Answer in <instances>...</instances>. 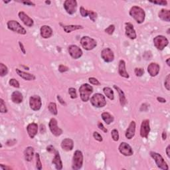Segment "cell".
<instances>
[{
	"instance_id": "obj_1",
	"label": "cell",
	"mask_w": 170,
	"mask_h": 170,
	"mask_svg": "<svg viewBox=\"0 0 170 170\" xmlns=\"http://www.w3.org/2000/svg\"><path fill=\"white\" fill-rule=\"evenodd\" d=\"M130 16L136 20L138 23H142L146 17V13L142 8L138 6H133L130 10Z\"/></svg>"
},
{
	"instance_id": "obj_2",
	"label": "cell",
	"mask_w": 170,
	"mask_h": 170,
	"mask_svg": "<svg viewBox=\"0 0 170 170\" xmlns=\"http://www.w3.org/2000/svg\"><path fill=\"white\" fill-rule=\"evenodd\" d=\"M92 92H93V88L88 84H83L79 88V93H80L81 98L82 101L85 102V103L88 101V100L90 99V95Z\"/></svg>"
},
{
	"instance_id": "obj_3",
	"label": "cell",
	"mask_w": 170,
	"mask_h": 170,
	"mask_svg": "<svg viewBox=\"0 0 170 170\" xmlns=\"http://www.w3.org/2000/svg\"><path fill=\"white\" fill-rule=\"evenodd\" d=\"M150 156L153 159L155 160L156 164L157 165V166L159 167L160 169L163 170H168L169 167L167 165V163L165 162L164 158H162V156L160 155V153L155 151H150Z\"/></svg>"
},
{
	"instance_id": "obj_4",
	"label": "cell",
	"mask_w": 170,
	"mask_h": 170,
	"mask_svg": "<svg viewBox=\"0 0 170 170\" xmlns=\"http://www.w3.org/2000/svg\"><path fill=\"white\" fill-rule=\"evenodd\" d=\"M83 164V155L82 151L76 150L74 153L72 158V168L74 170L81 169Z\"/></svg>"
},
{
	"instance_id": "obj_5",
	"label": "cell",
	"mask_w": 170,
	"mask_h": 170,
	"mask_svg": "<svg viewBox=\"0 0 170 170\" xmlns=\"http://www.w3.org/2000/svg\"><path fill=\"white\" fill-rule=\"evenodd\" d=\"M90 103L92 105L96 108H103L106 104L105 97L102 94H94L90 98Z\"/></svg>"
},
{
	"instance_id": "obj_6",
	"label": "cell",
	"mask_w": 170,
	"mask_h": 170,
	"mask_svg": "<svg viewBox=\"0 0 170 170\" xmlns=\"http://www.w3.org/2000/svg\"><path fill=\"white\" fill-rule=\"evenodd\" d=\"M81 44L85 50L90 51L96 47V41L94 39L90 38L88 36H84L81 39Z\"/></svg>"
},
{
	"instance_id": "obj_7",
	"label": "cell",
	"mask_w": 170,
	"mask_h": 170,
	"mask_svg": "<svg viewBox=\"0 0 170 170\" xmlns=\"http://www.w3.org/2000/svg\"><path fill=\"white\" fill-rule=\"evenodd\" d=\"M7 25H8V28L10 30L14 31L15 33L21 34V35H25L27 33L25 29L15 20H10L8 22Z\"/></svg>"
},
{
	"instance_id": "obj_8",
	"label": "cell",
	"mask_w": 170,
	"mask_h": 170,
	"mask_svg": "<svg viewBox=\"0 0 170 170\" xmlns=\"http://www.w3.org/2000/svg\"><path fill=\"white\" fill-rule=\"evenodd\" d=\"M153 44L157 49L162 51L169 44V41L163 35H158L153 39Z\"/></svg>"
},
{
	"instance_id": "obj_9",
	"label": "cell",
	"mask_w": 170,
	"mask_h": 170,
	"mask_svg": "<svg viewBox=\"0 0 170 170\" xmlns=\"http://www.w3.org/2000/svg\"><path fill=\"white\" fill-rule=\"evenodd\" d=\"M29 106L34 111L39 110L41 108L42 102L41 97L38 95H33L29 98Z\"/></svg>"
},
{
	"instance_id": "obj_10",
	"label": "cell",
	"mask_w": 170,
	"mask_h": 170,
	"mask_svg": "<svg viewBox=\"0 0 170 170\" xmlns=\"http://www.w3.org/2000/svg\"><path fill=\"white\" fill-rule=\"evenodd\" d=\"M64 8L65 11L70 15L74 14L76 11L77 2L75 0H66L64 2Z\"/></svg>"
},
{
	"instance_id": "obj_11",
	"label": "cell",
	"mask_w": 170,
	"mask_h": 170,
	"mask_svg": "<svg viewBox=\"0 0 170 170\" xmlns=\"http://www.w3.org/2000/svg\"><path fill=\"white\" fill-rule=\"evenodd\" d=\"M49 129L52 134L55 136H59L63 134V130L60 128H59L57 125V121L55 118H51L49 124Z\"/></svg>"
},
{
	"instance_id": "obj_12",
	"label": "cell",
	"mask_w": 170,
	"mask_h": 170,
	"mask_svg": "<svg viewBox=\"0 0 170 170\" xmlns=\"http://www.w3.org/2000/svg\"><path fill=\"white\" fill-rule=\"evenodd\" d=\"M68 51L72 58L74 59H79L83 55V51L78 46L74 45H70V46L68 47Z\"/></svg>"
},
{
	"instance_id": "obj_13",
	"label": "cell",
	"mask_w": 170,
	"mask_h": 170,
	"mask_svg": "<svg viewBox=\"0 0 170 170\" xmlns=\"http://www.w3.org/2000/svg\"><path fill=\"white\" fill-rule=\"evenodd\" d=\"M118 149L122 155L125 156H131L133 155L134 151L132 150V147L126 142H122L120 144Z\"/></svg>"
},
{
	"instance_id": "obj_14",
	"label": "cell",
	"mask_w": 170,
	"mask_h": 170,
	"mask_svg": "<svg viewBox=\"0 0 170 170\" xmlns=\"http://www.w3.org/2000/svg\"><path fill=\"white\" fill-rule=\"evenodd\" d=\"M101 57L106 63H110L114 59V55L110 48H106L101 52Z\"/></svg>"
},
{
	"instance_id": "obj_15",
	"label": "cell",
	"mask_w": 170,
	"mask_h": 170,
	"mask_svg": "<svg viewBox=\"0 0 170 170\" xmlns=\"http://www.w3.org/2000/svg\"><path fill=\"white\" fill-rule=\"evenodd\" d=\"M150 132V126H149V120H143L140 128V136L142 138H148L149 133Z\"/></svg>"
},
{
	"instance_id": "obj_16",
	"label": "cell",
	"mask_w": 170,
	"mask_h": 170,
	"mask_svg": "<svg viewBox=\"0 0 170 170\" xmlns=\"http://www.w3.org/2000/svg\"><path fill=\"white\" fill-rule=\"evenodd\" d=\"M125 29H126V35L130 39H135L136 38V33L134 28V25L130 23H125Z\"/></svg>"
},
{
	"instance_id": "obj_17",
	"label": "cell",
	"mask_w": 170,
	"mask_h": 170,
	"mask_svg": "<svg viewBox=\"0 0 170 170\" xmlns=\"http://www.w3.org/2000/svg\"><path fill=\"white\" fill-rule=\"evenodd\" d=\"M18 15H19V19L21 20L23 23L26 26L31 28V27H32L33 25V20L31 19L30 17L28 16L25 13L23 12V11H20Z\"/></svg>"
},
{
	"instance_id": "obj_18",
	"label": "cell",
	"mask_w": 170,
	"mask_h": 170,
	"mask_svg": "<svg viewBox=\"0 0 170 170\" xmlns=\"http://www.w3.org/2000/svg\"><path fill=\"white\" fill-rule=\"evenodd\" d=\"M160 67L158 63H151L148 65V71L151 76H156L159 73Z\"/></svg>"
},
{
	"instance_id": "obj_19",
	"label": "cell",
	"mask_w": 170,
	"mask_h": 170,
	"mask_svg": "<svg viewBox=\"0 0 170 170\" xmlns=\"http://www.w3.org/2000/svg\"><path fill=\"white\" fill-rule=\"evenodd\" d=\"M136 132V122L134 121H132L130 122V125H129L128 128H127L126 131L125 136L126 138L128 140H131L132 138L134 136Z\"/></svg>"
},
{
	"instance_id": "obj_20",
	"label": "cell",
	"mask_w": 170,
	"mask_h": 170,
	"mask_svg": "<svg viewBox=\"0 0 170 170\" xmlns=\"http://www.w3.org/2000/svg\"><path fill=\"white\" fill-rule=\"evenodd\" d=\"M27 130H28V133L31 139L34 138V137L37 135L38 132V126L36 123H31L27 127Z\"/></svg>"
},
{
	"instance_id": "obj_21",
	"label": "cell",
	"mask_w": 170,
	"mask_h": 170,
	"mask_svg": "<svg viewBox=\"0 0 170 170\" xmlns=\"http://www.w3.org/2000/svg\"><path fill=\"white\" fill-rule=\"evenodd\" d=\"M40 33L41 37L44 39L50 38L53 35V30L48 25H43L40 29Z\"/></svg>"
},
{
	"instance_id": "obj_22",
	"label": "cell",
	"mask_w": 170,
	"mask_h": 170,
	"mask_svg": "<svg viewBox=\"0 0 170 170\" xmlns=\"http://www.w3.org/2000/svg\"><path fill=\"white\" fill-rule=\"evenodd\" d=\"M61 148L65 151H71L74 148V142L70 138H66L61 142Z\"/></svg>"
},
{
	"instance_id": "obj_23",
	"label": "cell",
	"mask_w": 170,
	"mask_h": 170,
	"mask_svg": "<svg viewBox=\"0 0 170 170\" xmlns=\"http://www.w3.org/2000/svg\"><path fill=\"white\" fill-rule=\"evenodd\" d=\"M118 73L120 75L126 78H129V74L126 69V63L124 60H120L118 65Z\"/></svg>"
},
{
	"instance_id": "obj_24",
	"label": "cell",
	"mask_w": 170,
	"mask_h": 170,
	"mask_svg": "<svg viewBox=\"0 0 170 170\" xmlns=\"http://www.w3.org/2000/svg\"><path fill=\"white\" fill-rule=\"evenodd\" d=\"M15 71H16L18 75H19L20 77H21L23 79H24V80L25 81H33L35 79V76L32 74L23 72L18 69H15Z\"/></svg>"
},
{
	"instance_id": "obj_25",
	"label": "cell",
	"mask_w": 170,
	"mask_h": 170,
	"mask_svg": "<svg viewBox=\"0 0 170 170\" xmlns=\"http://www.w3.org/2000/svg\"><path fill=\"white\" fill-rule=\"evenodd\" d=\"M52 163L55 165V167L56 169L60 170L63 169V163H62V161H61L59 151H56L55 152V157H54V158L53 159Z\"/></svg>"
},
{
	"instance_id": "obj_26",
	"label": "cell",
	"mask_w": 170,
	"mask_h": 170,
	"mask_svg": "<svg viewBox=\"0 0 170 170\" xmlns=\"http://www.w3.org/2000/svg\"><path fill=\"white\" fill-rule=\"evenodd\" d=\"M158 16L163 21L169 22L170 21V11L169 10L162 9L158 13Z\"/></svg>"
},
{
	"instance_id": "obj_27",
	"label": "cell",
	"mask_w": 170,
	"mask_h": 170,
	"mask_svg": "<svg viewBox=\"0 0 170 170\" xmlns=\"http://www.w3.org/2000/svg\"><path fill=\"white\" fill-rule=\"evenodd\" d=\"M23 95L21 92L19 91H15L13 92L12 94H11V100H12L13 103L15 104H20L23 102Z\"/></svg>"
},
{
	"instance_id": "obj_28",
	"label": "cell",
	"mask_w": 170,
	"mask_h": 170,
	"mask_svg": "<svg viewBox=\"0 0 170 170\" xmlns=\"http://www.w3.org/2000/svg\"><path fill=\"white\" fill-rule=\"evenodd\" d=\"M24 156L25 160L28 162L32 161L34 156V149L32 147H28L24 151Z\"/></svg>"
},
{
	"instance_id": "obj_29",
	"label": "cell",
	"mask_w": 170,
	"mask_h": 170,
	"mask_svg": "<svg viewBox=\"0 0 170 170\" xmlns=\"http://www.w3.org/2000/svg\"><path fill=\"white\" fill-rule=\"evenodd\" d=\"M114 88L116 90H117V92H118L119 94V97H120V104L122 106H124L125 104H126V98L125 96V94H124V92L120 88L118 87H116V85H114Z\"/></svg>"
},
{
	"instance_id": "obj_30",
	"label": "cell",
	"mask_w": 170,
	"mask_h": 170,
	"mask_svg": "<svg viewBox=\"0 0 170 170\" xmlns=\"http://www.w3.org/2000/svg\"><path fill=\"white\" fill-rule=\"evenodd\" d=\"M102 118L106 124H110L114 121V117L108 112H103L102 114Z\"/></svg>"
},
{
	"instance_id": "obj_31",
	"label": "cell",
	"mask_w": 170,
	"mask_h": 170,
	"mask_svg": "<svg viewBox=\"0 0 170 170\" xmlns=\"http://www.w3.org/2000/svg\"><path fill=\"white\" fill-rule=\"evenodd\" d=\"M63 29H64V31L67 33H71V32H72V31H73L78 30V29H83V26H81V25H63Z\"/></svg>"
},
{
	"instance_id": "obj_32",
	"label": "cell",
	"mask_w": 170,
	"mask_h": 170,
	"mask_svg": "<svg viewBox=\"0 0 170 170\" xmlns=\"http://www.w3.org/2000/svg\"><path fill=\"white\" fill-rule=\"evenodd\" d=\"M103 92L105 94L106 97L111 100H113L114 99V92L110 87H104L103 88Z\"/></svg>"
},
{
	"instance_id": "obj_33",
	"label": "cell",
	"mask_w": 170,
	"mask_h": 170,
	"mask_svg": "<svg viewBox=\"0 0 170 170\" xmlns=\"http://www.w3.org/2000/svg\"><path fill=\"white\" fill-rule=\"evenodd\" d=\"M48 108H49V110L50 111V112H51L52 114H53V115L57 114V113H58L57 107H56V104L55 103H50L49 104Z\"/></svg>"
},
{
	"instance_id": "obj_34",
	"label": "cell",
	"mask_w": 170,
	"mask_h": 170,
	"mask_svg": "<svg viewBox=\"0 0 170 170\" xmlns=\"http://www.w3.org/2000/svg\"><path fill=\"white\" fill-rule=\"evenodd\" d=\"M8 69L3 63H0V76H4L8 74Z\"/></svg>"
},
{
	"instance_id": "obj_35",
	"label": "cell",
	"mask_w": 170,
	"mask_h": 170,
	"mask_svg": "<svg viewBox=\"0 0 170 170\" xmlns=\"http://www.w3.org/2000/svg\"><path fill=\"white\" fill-rule=\"evenodd\" d=\"M35 158H36V167L37 169H42V164L41 162L39 153H35Z\"/></svg>"
},
{
	"instance_id": "obj_36",
	"label": "cell",
	"mask_w": 170,
	"mask_h": 170,
	"mask_svg": "<svg viewBox=\"0 0 170 170\" xmlns=\"http://www.w3.org/2000/svg\"><path fill=\"white\" fill-rule=\"evenodd\" d=\"M0 112L1 113L8 112V109H7L6 105L5 103H4L3 100L2 98L0 99Z\"/></svg>"
},
{
	"instance_id": "obj_37",
	"label": "cell",
	"mask_w": 170,
	"mask_h": 170,
	"mask_svg": "<svg viewBox=\"0 0 170 170\" xmlns=\"http://www.w3.org/2000/svg\"><path fill=\"white\" fill-rule=\"evenodd\" d=\"M111 136H112V139L114 140V141L117 142L119 140V134L118 131L116 129H114L112 132H111Z\"/></svg>"
},
{
	"instance_id": "obj_38",
	"label": "cell",
	"mask_w": 170,
	"mask_h": 170,
	"mask_svg": "<svg viewBox=\"0 0 170 170\" xmlns=\"http://www.w3.org/2000/svg\"><path fill=\"white\" fill-rule=\"evenodd\" d=\"M9 84L11 86H12V87H15V88H19L20 85H19V83L18 82V81L16 80V79L15 78H11L10 80V82H9Z\"/></svg>"
},
{
	"instance_id": "obj_39",
	"label": "cell",
	"mask_w": 170,
	"mask_h": 170,
	"mask_svg": "<svg viewBox=\"0 0 170 170\" xmlns=\"http://www.w3.org/2000/svg\"><path fill=\"white\" fill-rule=\"evenodd\" d=\"M69 94L71 96L72 99H74L77 98V94L76 92V89L74 88H70L69 89Z\"/></svg>"
},
{
	"instance_id": "obj_40",
	"label": "cell",
	"mask_w": 170,
	"mask_h": 170,
	"mask_svg": "<svg viewBox=\"0 0 170 170\" xmlns=\"http://www.w3.org/2000/svg\"><path fill=\"white\" fill-rule=\"evenodd\" d=\"M115 30V26L114 25H110V26H108L107 28L105 29V32L106 33H108V35H112L113 33Z\"/></svg>"
},
{
	"instance_id": "obj_41",
	"label": "cell",
	"mask_w": 170,
	"mask_h": 170,
	"mask_svg": "<svg viewBox=\"0 0 170 170\" xmlns=\"http://www.w3.org/2000/svg\"><path fill=\"white\" fill-rule=\"evenodd\" d=\"M134 72L137 76H142L144 74V70L142 68H136Z\"/></svg>"
},
{
	"instance_id": "obj_42",
	"label": "cell",
	"mask_w": 170,
	"mask_h": 170,
	"mask_svg": "<svg viewBox=\"0 0 170 170\" xmlns=\"http://www.w3.org/2000/svg\"><path fill=\"white\" fill-rule=\"evenodd\" d=\"M80 13H81V15H82L83 17H86L88 16V14H89V11L85 10L83 7H81Z\"/></svg>"
},
{
	"instance_id": "obj_43",
	"label": "cell",
	"mask_w": 170,
	"mask_h": 170,
	"mask_svg": "<svg viewBox=\"0 0 170 170\" xmlns=\"http://www.w3.org/2000/svg\"><path fill=\"white\" fill-rule=\"evenodd\" d=\"M88 81H89V82L90 83V84H92V85L96 86L100 85V83L99 81L97 80L96 78H94V77H90V78H88Z\"/></svg>"
},
{
	"instance_id": "obj_44",
	"label": "cell",
	"mask_w": 170,
	"mask_h": 170,
	"mask_svg": "<svg viewBox=\"0 0 170 170\" xmlns=\"http://www.w3.org/2000/svg\"><path fill=\"white\" fill-rule=\"evenodd\" d=\"M164 86L165 88L167 90H170V83H169V74H167L166 78L165 79V82H164Z\"/></svg>"
},
{
	"instance_id": "obj_45",
	"label": "cell",
	"mask_w": 170,
	"mask_h": 170,
	"mask_svg": "<svg viewBox=\"0 0 170 170\" xmlns=\"http://www.w3.org/2000/svg\"><path fill=\"white\" fill-rule=\"evenodd\" d=\"M88 15H89L90 19H91L92 21L94 22L97 17V13H95L93 11H89V14H88Z\"/></svg>"
},
{
	"instance_id": "obj_46",
	"label": "cell",
	"mask_w": 170,
	"mask_h": 170,
	"mask_svg": "<svg viewBox=\"0 0 170 170\" xmlns=\"http://www.w3.org/2000/svg\"><path fill=\"white\" fill-rule=\"evenodd\" d=\"M93 137L94 138L95 140H96L98 142H103V137H102V136L98 132H94L93 133Z\"/></svg>"
},
{
	"instance_id": "obj_47",
	"label": "cell",
	"mask_w": 170,
	"mask_h": 170,
	"mask_svg": "<svg viewBox=\"0 0 170 170\" xmlns=\"http://www.w3.org/2000/svg\"><path fill=\"white\" fill-rule=\"evenodd\" d=\"M151 3L154 4H158V5L160 6H166L167 4V1H164V0H162V1H149Z\"/></svg>"
},
{
	"instance_id": "obj_48",
	"label": "cell",
	"mask_w": 170,
	"mask_h": 170,
	"mask_svg": "<svg viewBox=\"0 0 170 170\" xmlns=\"http://www.w3.org/2000/svg\"><path fill=\"white\" fill-rule=\"evenodd\" d=\"M59 71L61 72H65L69 71V68L66 66H65V65H59Z\"/></svg>"
},
{
	"instance_id": "obj_49",
	"label": "cell",
	"mask_w": 170,
	"mask_h": 170,
	"mask_svg": "<svg viewBox=\"0 0 170 170\" xmlns=\"http://www.w3.org/2000/svg\"><path fill=\"white\" fill-rule=\"evenodd\" d=\"M98 128L100 129V130H101L102 131H103L104 133H106L108 132L107 129H106L105 127L104 126V125L103 124V123H101L100 122H98Z\"/></svg>"
},
{
	"instance_id": "obj_50",
	"label": "cell",
	"mask_w": 170,
	"mask_h": 170,
	"mask_svg": "<svg viewBox=\"0 0 170 170\" xmlns=\"http://www.w3.org/2000/svg\"><path fill=\"white\" fill-rule=\"evenodd\" d=\"M20 3H22L25 4V5H27V6H35V4H34L32 1H19Z\"/></svg>"
},
{
	"instance_id": "obj_51",
	"label": "cell",
	"mask_w": 170,
	"mask_h": 170,
	"mask_svg": "<svg viewBox=\"0 0 170 170\" xmlns=\"http://www.w3.org/2000/svg\"><path fill=\"white\" fill-rule=\"evenodd\" d=\"M47 150L49 151V152L51 153H55L56 150H55V148L53 146H49L47 147Z\"/></svg>"
},
{
	"instance_id": "obj_52",
	"label": "cell",
	"mask_w": 170,
	"mask_h": 170,
	"mask_svg": "<svg viewBox=\"0 0 170 170\" xmlns=\"http://www.w3.org/2000/svg\"><path fill=\"white\" fill-rule=\"evenodd\" d=\"M57 99H58V100L59 101V103H60L61 104H62V105H63V106H66V105H67L66 103H65L64 100H63L62 98H61L60 95H58V96H57Z\"/></svg>"
},
{
	"instance_id": "obj_53",
	"label": "cell",
	"mask_w": 170,
	"mask_h": 170,
	"mask_svg": "<svg viewBox=\"0 0 170 170\" xmlns=\"http://www.w3.org/2000/svg\"><path fill=\"white\" fill-rule=\"evenodd\" d=\"M19 47L20 48H21V51L23 52V54H25L26 53V51H25V49L24 47H23V45L21 43V42H19Z\"/></svg>"
},
{
	"instance_id": "obj_54",
	"label": "cell",
	"mask_w": 170,
	"mask_h": 170,
	"mask_svg": "<svg viewBox=\"0 0 170 170\" xmlns=\"http://www.w3.org/2000/svg\"><path fill=\"white\" fill-rule=\"evenodd\" d=\"M157 100L158 102H160V103H166V100L164 98H162V97H158Z\"/></svg>"
},
{
	"instance_id": "obj_55",
	"label": "cell",
	"mask_w": 170,
	"mask_h": 170,
	"mask_svg": "<svg viewBox=\"0 0 170 170\" xmlns=\"http://www.w3.org/2000/svg\"><path fill=\"white\" fill-rule=\"evenodd\" d=\"M0 167H1V169H3V170H5V169H11V167H8V166H4L3 164L0 165Z\"/></svg>"
},
{
	"instance_id": "obj_56",
	"label": "cell",
	"mask_w": 170,
	"mask_h": 170,
	"mask_svg": "<svg viewBox=\"0 0 170 170\" xmlns=\"http://www.w3.org/2000/svg\"><path fill=\"white\" fill-rule=\"evenodd\" d=\"M169 150H170V146L169 145L166 148V153L167 156H168V158H170V152H169Z\"/></svg>"
},
{
	"instance_id": "obj_57",
	"label": "cell",
	"mask_w": 170,
	"mask_h": 170,
	"mask_svg": "<svg viewBox=\"0 0 170 170\" xmlns=\"http://www.w3.org/2000/svg\"><path fill=\"white\" fill-rule=\"evenodd\" d=\"M166 138H167V134H166V132H165V131H164V132H163V133H162V139L164 140H166Z\"/></svg>"
},
{
	"instance_id": "obj_58",
	"label": "cell",
	"mask_w": 170,
	"mask_h": 170,
	"mask_svg": "<svg viewBox=\"0 0 170 170\" xmlns=\"http://www.w3.org/2000/svg\"><path fill=\"white\" fill-rule=\"evenodd\" d=\"M45 130V127L44 125H43V124H41V132L42 133V130Z\"/></svg>"
},
{
	"instance_id": "obj_59",
	"label": "cell",
	"mask_w": 170,
	"mask_h": 170,
	"mask_svg": "<svg viewBox=\"0 0 170 170\" xmlns=\"http://www.w3.org/2000/svg\"><path fill=\"white\" fill-rule=\"evenodd\" d=\"M169 59H170L168 58V59H167L166 60V63H167V65H168V66H170V64H169Z\"/></svg>"
},
{
	"instance_id": "obj_60",
	"label": "cell",
	"mask_w": 170,
	"mask_h": 170,
	"mask_svg": "<svg viewBox=\"0 0 170 170\" xmlns=\"http://www.w3.org/2000/svg\"><path fill=\"white\" fill-rule=\"evenodd\" d=\"M51 2L50 1H45V3L49 4V5H50V4H51Z\"/></svg>"
},
{
	"instance_id": "obj_61",
	"label": "cell",
	"mask_w": 170,
	"mask_h": 170,
	"mask_svg": "<svg viewBox=\"0 0 170 170\" xmlns=\"http://www.w3.org/2000/svg\"><path fill=\"white\" fill-rule=\"evenodd\" d=\"M3 2H4V3H10V1H3Z\"/></svg>"
},
{
	"instance_id": "obj_62",
	"label": "cell",
	"mask_w": 170,
	"mask_h": 170,
	"mask_svg": "<svg viewBox=\"0 0 170 170\" xmlns=\"http://www.w3.org/2000/svg\"><path fill=\"white\" fill-rule=\"evenodd\" d=\"M167 33H168V34H169V29H168V30H167Z\"/></svg>"
}]
</instances>
